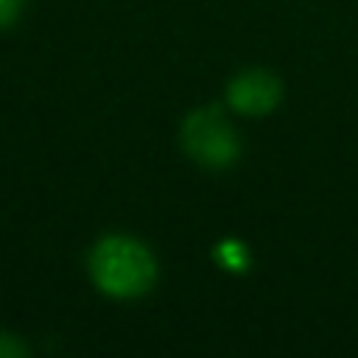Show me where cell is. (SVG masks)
I'll return each mask as SVG.
<instances>
[{
    "label": "cell",
    "instance_id": "6da1fadb",
    "mask_svg": "<svg viewBox=\"0 0 358 358\" xmlns=\"http://www.w3.org/2000/svg\"><path fill=\"white\" fill-rule=\"evenodd\" d=\"M90 274L103 294L131 299L143 296L154 285L157 263L140 241L129 235H109L95 243L90 255Z\"/></svg>",
    "mask_w": 358,
    "mask_h": 358
},
{
    "label": "cell",
    "instance_id": "7a4b0ae2",
    "mask_svg": "<svg viewBox=\"0 0 358 358\" xmlns=\"http://www.w3.org/2000/svg\"><path fill=\"white\" fill-rule=\"evenodd\" d=\"M182 145L204 168H227L238 159L241 151L235 129L229 126V120L221 115L218 106H204L185 117Z\"/></svg>",
    "mask_w": 358,
    "mask_h": 358
},
{
    "label": "cell",
    "instance_id": "3957f363",
    "mask_svg": "<svg viewBox=\"0 0 358 358\" xmlns=\"http://www.w3.org/2000/svg\"><path fill=\"white\" fill-rule=\"evenodd\" d=\"M282 87L266 70H243L227 87V101L241 115H266L280 103Z\"/></svg>",
    "mask_w": 358,
    "mask_h": 358
},
{
    "label": "cell",
    "instance_id": "277c9868",
    "mask_svg": "<svg viewBox=\"0 0 358 358\" xmlns=\"http://www.w3.org/2000/svg\"><path fill=\"white\" fill-rule=\"evenodd\" d=\"M215 260H218V266H224L227 271H246L249 268V249L241 243V241H232V238H227V241H221L218 246H215Z\"/></svg>",
    "mask_w": 358,
    "mask_h": 358
},
{
    "label": "cell",
    "instance_id": "5b68a950",
    "mask_svg": "<svg viewBox=\"0 0 358 358\" xmlns=\"http://www.w3.org/2000/svg\"><path fill=\"white\" fill-rule=\"evenodd\" d=\"M22 3H25V0H0V28H8V25L20 17Z\"/></svg>",
    "mask_w": 358,
    "mask_h": 358
},
{
    "label": "cell",
    "instance_id": "8992f818",
    "mask_svg": "<svg viewBox=\"0 0 358 358\" xmlns=\"http://www.w3.org/2000/svg\"><path fill=\"white\" fill-rule=\"evenodd\" d=\"M6 355H25V347L14 336L0 333V358H6Z\"/></svg>",
    "mask_w": 358,
    "mask_h": 358
}]
</instances>
